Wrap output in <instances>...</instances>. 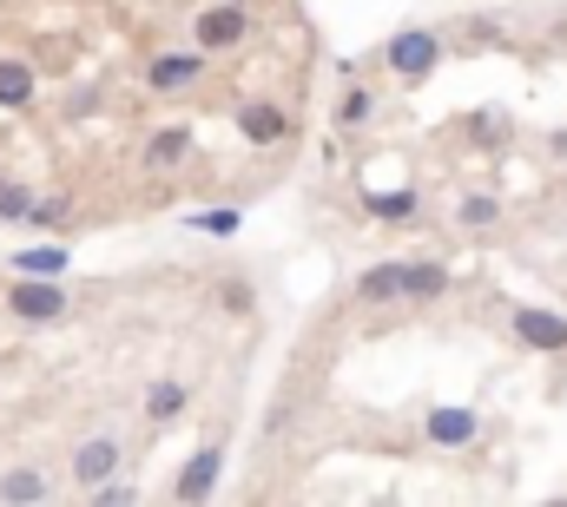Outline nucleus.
<instances>
[{
	"mask_svg": "<svg viewBox=\"0 0 567 507\" xmlns=\"http://www.w3.org/2000/svg\"><path fill=\"white\" fill-rule=\"evenodd\" d=\"M218 303H225L231 317H251V283H245V277H225V283H218Z\"/></svg>",
	"mask_w": 567,
	"mask_h": 507,
	"instance_id": "4be33fe9",
	"label": "nucleus"
},
{
	"mask_svg": "<svg viewBox=\"0 0 567 507\" xmlns=\"http://www.w3.org/2000/svg\"><path fill=\"white\" fill-rule=\"evenodd\" d=\"M7 263H13V277H66L73 251H66L60 238H47V245H27V251H13Z\"/></svg>",
	"mask_w": 567,
	"mask_h": 507,
	"instance_id": "9b49d317",
	"label": "nucleus"
},
{
	"mask_svg": "<svg viewBox=\"0 0 567 507\" xmlns=\"http://www.w3.org/2000/svg\"><path fill=\"white\" fill-rule=\"evenodd\" d=\"M33 198H40V192H27V185H13V178H0V225H20V218L33 211Z\"/></svg>",
	"mask_w": 567,
	"mask_h": 507,
	"instance_id": "6ab92c4d",
	"label": "nucleus"
},
{
	"mask_svg": "<svg viewBox=\"0 0 567 507\" xmlns=\"http://www.w3.org/2000/svg\"><path fill=\"white\" fill-rule=\"evenodd\" d=\"M410 283H416V257H396V263H377L357 277V297L363 303H410Z\"/></svg>",
	"mask_w": 567,
	"mask_h": 507,
	"instance_id": "423d86ee",
	"label": "nucleus"
},
{
	"mask_svg": "<svg viewBox=\"0 0 567 507\" xmlns=\"http://www.w3.org/2000/svg\"><path fill=\"white\" fill-rule=\"evenodd\" d=\"M245 33H251V13H245L238 0H218V7H205V13L192 20V40H198L205 53H225V46H245Z\"/></svg>",
	"mask_w": 567,
	"mask_h": 507,
	"instance_id": "20e7f679",
	"label": "nucleus"
},
{
	"mask_svg": "<svg viewBox=\"0 0 567 507\" xmlns=\"http://www.w3.org/2000/svg\"><path fill=\"white\" fill-rule=\"evenodd\" d=\"M455 218H462V225H468V231H488V225H495V218H502V205H495V198H488V192H475V198H462V211H455Z\"/></svg>",
	"mask_w": 567,
	"mask_h": 507,
	"instance_id": "412c9836",
	"label": "nucleus"
},
{
	"mask_svg": "<svg viewBox=\"0 0 567 507\" xmlns=\"http://www.w3.org/2000/svg\"><path fill=\"white\" fill-rule=\"evenodd\" d=\"M120 475V442L113 435H93V442H80V455H73V482L93 495L100 482H113Z\"/></svg>",
	"mask_w": 567,
	"mask_h": 507,
	"instance_id": "0eeeda50",
	"label": "nucleus"
},
{
	"mask_svg": "<svg viewBox=\"0 0 567 507\" xmlns=\"http://www.w3.org/2000/svg\"><path fill=\"white\" fill-rule=\"evenodd\" d=\"M508 330L522 350H542V356H561L567 350V317L561 310H542V303H515L508 310Z\"/></svg>",
	"mask_w": 567,
	"mask_h": 507,
	"instance_id": "f03ea898",
	"label": "nucleus"
},
{
	"mask_svg": "<svg viewBox=\"0 0 567 507\" xmlns=\"http://www.w3.org/2000/svg\"><path fill=\"white\" fill-rule=\"evenodd\" d=\"M383 66H390L403 86H423L429 73L442 66V33H435V27H403V33H390Z\"/></svg>",
	"mask_w": 567,
	"mask_h": 507,
	"instance_id": "f257e3e1",
	"label": "nucleus"
},
{
	"mask_svg": "<svg viewBox=\"0 0 567 507\" xmlns=\"http://www.w3.org/2000/svg\"><path fill=\"white\" fill-rule=\"evenodd\" d=\"M185 152H192V126H158V132H152V145H145V158H152L158 172L185 165Z\"/></svg>",
	"mask_w": 567,
	"mask_h": 507,
	"instance_id": "2eb2a0df",
	"label": "nucleus"
},
{
	"mask_svg": "<svg viewBox=\"0 0 567 507\" xmlns=\"http://www.w3.org/2000/svg\"><path fill=\"white\" fill-rule=\"evenodd\" d=\"M93 495H100V507H126V501H133V488H126V482H100Z\"/></svg>",
	"mask_w": 567,
	"mask_h": 507,
	"instance_id": "b1692460",
	"label": "nucleus"
},
{
	"mask_svg": "<svg viewBox=\"0 0 567 507\" xmlns=\"http://www.w3.org/2000/svg\"><path fill=\"white\" fill-rule=\"evenodd\" d=\"M185 408H192V389H185V382L158 376L152 389H145V415H152V422H178Z\"/></svg>",
	"mask_w": 567,
	"mask_h": 507,
	"instance_id": "4468645a",
	"label": "nucleus"
},
{
	"mask_svg": "<svg viewBox=\"0 0 567 507\" xmlns=\"http://www.w3.org/2000/svg\"><path fill=\"white\" fill-rule=\"evenodd\" d=\"M185 225H192V231H205V238H238V225H245V218H238L231 205H218V211H192Z\"/></svg>",
	"mask_w": 567,
	"mask_h": 507,
	"instance_id": "a211bd4d",
	"label": "nucleus"
},
{
	"mask_svg": "<svg viewBox=\"0 0 567 507\" xmlns=\"http://www.w3.org/2000/svg\"><path fill=\"white\" fill-rule=\"evenodd\" d=\"M370 113H377V93H370V86H350L343 106H337V126H363Z\"/></svg>",
	"mask_w": 567,
	"mask_h": 507,
	"instance_id": "aec40b11",
	"label": "nucleus"
},
{
	"mask_svg": "<svg viewBox=\"0 0 567 507\" xmlns=\"http://www.w3.org/2000/svg\"><path fill=\"white\" fill-rule=\"evenodd\" d=\"M7 310L20 323H60L66 317V290H60V277H13Z\"/></svg>",
	"mask_w": 567,
	"mask_h": 507,
	"instance_id": "7ed1b4c3",
	"label": "nucleus"
},
{
	"mask_svg": "<svg viewBox=\"0 0 567 507\" xmlns=\"http://www.w3.org/2000/svg\"><path fill=\"white\" fill-rule=\"evenodd\" d=\"M423 435L435 448H468V442L482 435V415H475V408H455V402H449V408H429Z\"/></svg>",
	"mask_w": 567,
	"mask_h": 507,
	"instance_id": "6e6552de",
	"label": "nucleus"
},
{
	"mask_svg": "<svg viewBox=\"0 0 567 507\" xmlns=\"http://www.w3.org/2000/svg\"><path fill=\"white\" fill-rule=\"evenodd\" d=\"M66 218H73V198H60V192H47V198H33V211H27L20 225H27V231H60Z\"/></svg>",
	"mask_w": 567,
	"mask_h": 507,
	"instance_id": "f3484780",
	"label": "nucleus"
},
{
	"mask_svg": "<svg viewBox=\"0 0 567 507\" xmlns=\"http://www.w3.org/2000/svg\"><path fill=\"white\" fill-rule=\"evenodd\" d=\"M33 93H40L33 60H0V106H7V113H20V106H33Z\"/></svg>",
	"mask_w": 567,
	"mask_h": 507,
	"instance_id": "f8f14e48",
	"label": "nucleus"
},
{
	"mask_svg": "<svg viewBox=\"0 0 567 507\" xmlns=\"http://www.w3.org/2000/svg\"><path fill=\"white\" fill-rule=\"evenodd\" d=\"M238 132L251 145H278L284 132H290V113H284L278 100H251V106H238Z\"/></svg>",
	"mask_w": 567,
	"mask_h": 507,
	"instance_id": "9d476101",
	"label": "nucleus"
},
{
	"mask_svg": "<svg viewBox=\"0 0 567 507\" xmlns=\"http://www.w3.org/2000/svg\"><path fill=\"white\" fill-rule=\"evenodd\" d=\"M0 501H13V507H40V501H47V482H40L33 468H7V475H0Z\"/></svg>",
	"mask_w": 567,
	"mask_h": 507,
	"instance_id": "dca6fc26",
	"label": "nucleus"
},
{
	"mask_svg": "<svg viewBox=\"0 0 567 507\" xmlns=\"http://www.w3.org/2000/svg\"><path fill=\"white\" fill-rule=\"evenodd\" d=\"M363 211H370L377 225H410V218H416V192H410V185H396V192H363Z\"/></svg>",
	"mask_w": 567,
	"mask_h": 507,
	"instance_id": "ddd939ff",
	"label": "nucleus"
},
{
	"mask_svg": "<svg viewBox=\"0 0 567 507\" xmlns=\"http://www.w3.org/2000/svg\"><path fill=\"white\" fill-rule=\"evenodd\" d=\"M205 60H212L205 46H185V53H152V60H145V86H152V93H185L192 80H205Z\"/></svg>",
	"mask_w": 567,
	"mask_h": 507,
	"instance_id": "39448f33",
	"label": "nucleus"
},
{
	"mask_svg": "<svg viewBox=\"0 0 567 507\" xmlns=\"http://www.w3.org/2000/svg\"><path fill=\"white\" fill-rule=\"evenodd\" d=\"M468 132H475L482 145H502V138H508V120H502V113H475V120H468Z\"/></svg>",
	"mask_w": 567,
	"mask_h": 507,
	"instance_id": "5701e85b",
	"label": "nucleus"
},
{
	"mask_svg": "<svg viewBox=\"0 0 567 507\" xmlns=\"http://www.w3.org/2000/svg\"><path fill=\"white\" fill-rule=\"evenodd\" d=\"M218 468H225V455H218V448H198V455H192V462L178 468L172 495H178V501H205V495L218 488Z\"/></svg>",
	"mask_w": 567,
	"mask_h": 507,
	"instance_id": "1a4fd4ad",
	"label": "nucleus"
}]
</instances>
